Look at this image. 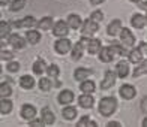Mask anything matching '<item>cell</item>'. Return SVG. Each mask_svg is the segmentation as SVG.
<instances>
[{
  "instance_id": "7402d4cb",
  "label": "cell",
  "mask_w": 147,
  "mask_h": 127,
  "mask_svg": "<svg viewBox=\"0 0 147 127\" xmlns=\"http://www.w3.org/2000/svg\"><path fill=\"white\" fill-rule=\"evenodd\" d=\"M129 61L134 63V64H138L143 61V49L140 48H134L131 52H129Z\"/></svg>"
},
{
  "instance_id": "b9f144b4",
  "label": "cell",
  "mask_w": 147,
  "mask_h": 127,
  "mask_svg": "<svg viewBox=\"0 0 147 127\" xmlns=\"http://www.w3.org/2000/svg\"><path fill=\"white\" fill-rule=\"evenodd\" d=\"M141 109H143L144 114H147V96L141 100Z\"/></svg>"
},
{
  "instance_id": "d6a6232c",
  "label": "cell",
  "mask_w": 147,
  "mask_h": 127,
  "mask_svg": "<svg viewBox=\"0 0 147 127\" xmlns=\"http://www.w3.org/2000/svg\"><path fill=\"white\" fill-rule=\"evenodd\" d=\"M24 6H26V0H12L9 9L12 12H18V11H21Z\"/></svg>"
},
{
  "instance_id": "277c9868",
  "label": "cell",
  "mask_w": 147,
  "mask_h": 127,
  "mask_svg": "<svg viewBox=\"0 0 147 127\" xmlns=\"http://www.w3.org/2000/svg\"><path fill=\"white\" fill-rule=\"evenodd\" d=\"M69 24L65 23L63 19H60V21H57L54 25H53V35L57 36V37H66L69 33Z\"/></svg>"
},
{
  "instance_id": "7bdbcfd3",
  "label": "cell",
  "mask_w": 147,
  "mask_h": 127,
  "mask_svg": "<svg viewBox=\"0 0 147 127\" xmlns=\"http://www.w3.org/2000/svg\"><path fill=\"white\" fill-rule=\"evenodd\" d=\"M107 126H108V127H120V123L119 121H110Z\"/></svg>"
},
{
  "instance_id": "f546056e",
  "label": "cell",
  "mask_w": 147,
  "mask_h": 127,
  "mask_svg": "<svg viewBox=\"0 0 147 127\" xmlns=\"http://www.w3.org/2000/svg\"><path fill=\"white\" fill-rule=\"evenodd\" d=\"M45 61L44 60H36L35 63H33V73L35 75H39V76H42V73L45 72Z\"/></svg>"
},
{
  "instance_id": "cb8c5ba5",
  "label": "cell",
  "mask_w": 147,
  "mask_h": 127,
  "mask_svg": "<svg viewBox=\"0 0 147 127\" xmlns=\"http://www.w3.org/2000/svg\"><path fill=\"white\" fill-rule=\"evenodd\" d=\"M26 39L30 45H36L39 41H41V33L38 30H27L26 31Z\"/></svg>"
},
{
  "instance_id": "681fc988",
  "label": "cell",
  "mask_w": 147,
  "mask_h": 127,
  "mask_svg": "<svg viewBox=\"0 0 147 127\" xmlns=\"http://www.w3.org/2000/svg\"><path fill=\"white\" fill-rule=\"evenodd\" d=\"M131 2H134V3H140V2H143V0H131Z\"/></svg>"
},
{
  "instance_id": "8fae6325",
  "label": "cell",
  "mask_w": 147,
  "mask_h": 127,
  "mask_svg": "<svg viewBox=\"0 0 147 127\" xmlns=\"http://www.w3.org/2000/svg\"><path fill=\"white\" fill-rule=\"evenodd\" d=\"M78 105L84 109H90V108H93V105H95V99H93V96L90 93H83V94L78 97Z\"/></svg>"
},
{
  "instance_id": "ac0fdd59",
  "label": "cell",
  "mask_w": 147,
  "mask_h": 127,
  "mask_svg": "<svg viewBox=\"0 0 147 127\" xmlns=\"http://www.w3.org/2000/svg\"><path fill=\"white\" fill-rule=\"evenodd\" d=\"M147 24V18L144 17V15H141V14H134L132 15V18H131V25L134 29H143L144 25Z\"/></svg>"
},
{
  "instance_id": "f907efd6",
  "label": "cell",
  "mask_w": 147,
  "mask_h": 127,
  "mask_svg": "<svg viewBox=\"0 0 147 127\" xmlns=\"http://www.w3.org/2000/svg\"><path fill=\"white\" fill-rule=\"evenodd\" d=\"M146 18H147V14H146Z\"/></svg>"
},
{
  "instance_id": "ee69618b",
  "label": "cell",
  "mask_w": 147,
  "mask_h": 127,
  "mask_svg": "<svg viewBox=\"0 0 147 127\" xmlns=\"http://www.w3.org/2000/svg\"><path fill=\"white\" fill-rule=\"evenodd\" d=\"M102 2H105V0H90V5H93V6H98V5H101Z\"/></svg>"
},
{
  "instance_id": "603a6c76",
  "label": "cell",
  "mask_w": 147,
  "mask_h": 127,
  "mask_svg": "<svg viewBox=\"0 0 147 127\" xmlns=\"http://www.w3.org/2000/svg\"><path fill=\"white\" fill-rule=\"evenodd\" d=\"M20 87L24 88V90H32L33 87H35V79H33V76L23 75L21 78H20Z\"/></svg>"
},
{
  "instance_id": "f35d334b",
  "label": "cell",
  "mask_w": 147,
  "mask_h": 127,
  "mask_svg": "<svg viewBox=\"0 0 147 127\" xmlns=\"http://www.w3.org/2000/svg\"><path fill=\"white\" fill-rule=\"evenodd\" d=\"M90 121H92V120L89 118V115H84V117H81V118L78 120V123H77V126H80V127L89 126V124H90Z\"/></svg>"
},
{
  "instance_id": "bcb514c9",
  "label": "cell",
  "mask_w": 147,
  "mask_h": 127,
  "mask_svg": "<svg viewBox=\"0 0 147 127\" xmlns=\"http://www.w3.org/2000/svg\"><path fill=\"white\" fill-rule=\"evenodd\" d=\"M140 8L144 9V11H147V2H140Z\"/></svg>"
},
{
  "instance_id": "8992f818",
  "label": "cell",
  "mask_w": 147,
  "mask_h": 127,
  "mask_svg": "<svg viewBox=\"0 0 147 127\" xmlns=\"http://www.w3.org/2000/svg\"><path fill=\"white\" fill-rule=\"evenodd\" d=\"M12 27L17 29H30L33 25H38V21L35 19V17H24L23 19H18V21H12Z\"/></svg>"
},
{
  "instance_id": "30bf717a",
  "label": "cell",
  "mask_w": 147,
  "mask_h": 127,
  "mask_svg": "<svg viewBox=\"0 0 147 127\" xmlns=\"http://www.w3.org/2000/svg\"><path fill=\"white\" fill-rule=\"evenodd\" d=\"M36 114H38V111H36V108L33 105H30V103L23 105V108H21V117H23V120L30 121V120L36 118Z\"/></svg>"
},
{
  "instance_id": "1f68e13d",
  "label": "cell",
  "mask_w": 147,
  "mask_h": 127,
  "mask_svg": "<svg viewBox=\"0 0 147 127\" xmlns=\"http://www.w3.org/2000/svg\"><path fill=\"white\" fill-rule=\"evenodd\" d=\"M11 23L8 21H2L0 23V36H2V39H5L6 36H9V33H11Z\"/></svg>"
},
{
  "instance_id": "6da1fadb",
  "label": "cell",
  "mask_w": 147,
  "mask_h": 127,
  "mask_svg": "<svg viewBox=\"0 0 147 127\" xmlns=\"http://www.w3.org/2000/svg\"><path fill=\"white\" fill-rule=\"evenodd\" d=\"M117 108V100L113 97V96H107V97H102L101 102L98 105V111L102 117H110L113 112L116 111Z\"/></svg>"
},
{
  "instance_id": "d6986e66",
  "label": "cell",
  "mask_w": 147,
  "mask_h": 127,
  "mask_svg": "<svg viewBox=\"0 0 147 127\" xmlns=\"http://www.w3.org/2000/svg\"><path fill=\"white\" fill-rule=\"evenodd\" d=\"M66 23L69 24V27L74 29V30H78V29H81V25H83V19L80 15L77 14H71L68 15V19H66Z\"/></svg>"
},
{
  "instance_id": "7dc6e473",
  "label": "cell",
  "mask_w": 147,
  "mask_h": 127,
  "mask_svg": "<svg viewBox=\"0 0 147 127\" xmlns=\"http://www.w3.org/2000/svg\"><path fill=\"white\" fill-rule=\"evenodd\" d=\"M89 126H90V127H96V126H98V124H96V123H95V121H90V124H89Z\"/></svg>"
},
{
  "instance_id": "4dcf8cb0",
  "label": "cell",
  "mask_w": 147,
  "mask_h": 127,
  "mask_svg": "<svg viewBox=\"0 0 147 127\" xmlns=\"http://www.w3.org/2000/svg\"><path fill=\"white\" fill-rule=\"evenodd\" d=\"M39 90H42V91H50L51 90V87H53V82H51V79L50 76L48 78H41L39 79Z\"/></svg>"
},
{
  "instance_id": "9a60e30c",
  "label": "cell",
  "mask_w": 147,
  "mask_h": 127,
  "mask_svg": "<svg viewBox=\"0 0 147 127\" xmlns=\"http://www.w3.org/2000/svg\"><path fill=\"white\" fill-rule=\"evenodd\" d=\"M86 48H87L89 54H98L101 51V41L99 39H86Z\"/></svg>"
},
{
  "instance_id": "c3c4849f",
  "label": "cell",
  "mask_w": 147,
  "mask_h": 127,
  "mask_svg": "<svg viewBox=\"0 0 147 127\" xmlns=\"http://www.w3.org/2000/svg\"><path fill=\"white\" fill-rule=\"evenodd\" d=\"M143 126H144V127H147V117L143 120Z\"/></svg>"
},
{
  "instance_id": "60d3db41",
  "label": "cell",
  "mask_w": 147,
  "mask_h": 127,
  "mask_svg": "<svg viewBox=\"0 0 147 127\" xmlns=\"http://www.w3.org/2000/svg\"><path fill=\"white\" fill-rule=\"evenodd\" d=\"M14 58V52L11 51H2V60H12Z\"/></svg>"
},
{
  "instance_id": "d590c367",
  "label": "cell",
  "mask_w": 147,
  "mask_h": 127,
  "mask_svg": "<svg viewBox=\"0 0 147 127\" xmlns=\"http://www.w3.org/2000/svg\"><path fill=\"white\" fill-rule=\"evenodd\" d=\"M111 49H113V52H114L116 55H123V54H125V48H123V45L113 43V45H111Z\"/></svg>"
},
{
  "instance_id": "4316f807",
  "label": "cell",
  "mask_w": 147,
  "mask_h": 127,
  "mask_svg": "<svg viewBox=\"0 0 147 127\" xmlns=\"http://www.w3.org/2000/svg\"><path fill=\"white\" fill-rule=\"evenodd\" d=\"M80 90H81L83 93H95V90H96V85H95V82L93 81H90V79H86V81H83L81 82V85H80Z\"/></svg>"
},
{
  "instance_id": "e0dca14e",
  "label": "cell",
  "mask_w": 147,
  "mask_h": 127,
  "mask_svg": "<svg viewBox=\"0 0 147 127\" xmlns=\"http://www.w3.org/2000/svg\"><path fill=\"white\" fill-rule=\"evenodd\" d=\"M114 52H113L111 46H104V48H101V51H99V60L104 63H110L113 61V58H114Z\"/></svg>"
},
{
  "instance_id": "9c48e42d",
  "label": "cell",
  "mask_w": 147,
  "mask_h": 127,
  "mask_svg": "<svg viewBox=\"0 0 147 127\" xmlns=\"http://www.w3.org/2000/svg\"><path fill=\"white\" fill-rule=\"evenodd\" d=\"M8 43H9L14 49H23L24 46H26V43H27V39L21 37L20 35H9Z\"/></svg>"
},
{
  "instance_id": "7a4b0ae2",
  "label": "cell",
  "mask_w": 147,
  "mask_h": 127,
  "mask_svg": "<svg viewBox=\"0 0 147 127\" xmlns=\"http://www.w3.org/2000/svg\"><path fill=\"white\" fill-rule=\"evenodd\" d=\"M98 30H99V23L93 21L92 18L86 19V21L83 23V25H81V35H83L84 37H90V36H93Z\"/></svg>"
},
{
  "instance_id": "5bb4252c",
  "label": "cell",
  "mask_w": 147,
  "mask_h": 127,
  "mask_svg": "<svg viewBox=\"0 0 147 127\" xmlns=\"http://www.w3.org/2000/svg\"><path fill=\"white\" fill-rule=\"evenodd\" d=\"M74 93L71 90H62L59 93V96H57V102L60 105H71L74 102Z\"/></svg>"
},
{
  "instance_id": "836d02e7",
  "label": "cell",
  "mask_w": 147,
  "mask_h": 127,
  "mask_svg": "<svg viewBox=\"0 0 147 127\" xmlns=\"http://www.w3.org/2000/svg\"><path fill=\"white\" fill-rule=\"evenodd\" d=\"M11 94H12L11 85L6 84V82H2V84H0V96H2V97H9Z\"/></svg>"
},
{
  "instance_id": "44dd1931",
  "label": "cell",
  "mask_w": 147,
  "mask_h": 127,
  "mask_svg": "<svg viewBox=\"0 0 147 127\" xmlns=\"http://www.w3.org/2000/svg\"><path fill=\"white\" fill-rule=\"evenodd\" d=\"M41 118L44 120V123L47 126H50L56 121V117H54V114H53V111L50 108H47V106L42 108V111H41Z\"/></svg>"
},
{
  "instance_id": "8d00e7d4",
  "label": "cell",
  "mask_w": 147,
  "mask_h": 127,
  "mask_svg": "<svg viewBox=\"0 0 147 127\" xmlns=\"http://www.w3.org/2000/svg\"><path fill=\"white\" fill-rule=\"evenodd\" d=\"M6 69H8V72H11V73L18 72L20 70V63L18 61H9L8 66H6Z\"/></svg>"
},
{
  "instance_id": "74e56055",
  "label": "cell",
  "mask_w": 147,
  "mask_h": 127,
  "mask_svg": "<svg viewBox=\"0 0 147 127\" xmlns=\"http://www.w3.org/2000/svg\"><path fill=\"white\" fill-rule=\"evenodd\" d=\"M90 18L93 19V21H96V23H101L102 19H104V12H101V11H95V12H92Z\"/></svg>"
},
{
  "instance_id": "52a82bcc",
  "label": "cell",
  "mask_w": 147,
  "mask_h": 127,
  "mask_svg": "<svg viewBox=\"0 0 147 127\" xmlns=\"http://www.w3.org/2000/svg\"><path fill=\"white\" fill-rule=\"evenodd\" d=\"M117 73L113 72V70H107L105 75H104V79L101 82V90H108V88H113V85L116 84V78Z\"/></svg>"
},
{
  "instance_id": "5b68a950",
  "label": "cell",
  "mask_w": 147,
  "mask_h": 127,
  "mask_svg": "<svg viewBox=\"0 0 147 127\" xmlns=\"http://www.w3.org/2000/svg\"><path fill=\"white\" fill-rule=\"evenodd\" d=\"M120 42H122V45L126 46V48H131V46H134V43H135V36H134V33L129 29L125 27L120 31Z\"/></svg>"
},
{
  "instance_id": "e575fe53",
  "label": "cell",
  "mask_w": 147,
  "mask_h": 127,
  "mask_svg": "<svg viewBox=\"0 0 147 127\" xmlns=\"http://www.w3.org/2000/svg\"><path fill=\"white\" fill-rule=\"evenodd\" d=\"M59 73H60V70H59V66L57 64H50L48 68H47V75H48L50 78H57L59 76Z\"/></svg>"
},
{
  "instance_id": "f6af8a7d",
  "label": "cell",
  "mask_w": 147,
  "mask_h": 127,
  "mask_svg": "<svg viewBox=\"0 0 147 127\" xmlns=\"http://www.w3.org/2000/svg\"><path fill=\"white\" fill-rule=\"evenodd\" d=\"M11 3V0H0V6H8Z\"/></svg>"
},
{
  "instance_id": "d4e9b609",
  "label": "cell",
  "mask_w": 147,
  "mask_h": 127,
  "mask_svg": "<svg viewBox=\"0 0 147 127\" xmlns=\"http://www.w3.org/2000/svg\"><path fill=\"white\" fill-rule=\"evenodd\" d=\"M11 111H12V102L8 97H2V100H0V114L8 115Z\"/></svg>"
},
{
  "instance_id": "ba28073f",
  "label": "cell",
  "mask_w": 147,
  "mask_h": 127,
  "mask_svg": "<svg viewBox=\"0 0 147 127\" xmlns=\"http://www.w3.org/2000/svg\"><path fill=\"white\" fill-rule=\"evenodd\" d=\"M119 94L125 100H131V99L135 97L137 90H135V87L131 85V84H123L122 87H120V90H119Z\"/></svg>"
},
{
  "instance_id": "3957f363",
  "label": "cell",
  "mask_w": 147,
  "mask_h": 127,
  "mask_svg": "<svg viewBox=\"0 0 147 127\" xmlns=\"http://www.w3.org/2000/svg\"><path fill=\"white\" fill-rule=\"evenodd\" d=\"M72 49V43L68 37H60L54 42V51L57 54L63 55V54H68V52Z\"/></svg>"
},
{
  "instance_id": "2e32d148",
  "label": "cell",
  "mask_w": 147,
  "mask_h": 127,
  "mask_svg": "<svg viewBox=\"0 0 147 127\" xmlns=\"http://www.w3.org/2000/svg\"><path fill=\"white\" fill-rule=\"evenodd\" d=\"M84 45H86V37L83 36V39L80 42H77L75 45L72 46V60H80L83 57V49H84Z\"/></svg>"
},
{
  "instance_id": "83f0119b",
  "label": "cell",
  "mask_w": 147,
  "mask_h": 127,
  "mask_svg": "<svg viewBox=\"0 0 147 127\" xmlns=\"http://www.w3.org/2000/svg\"><path fill=\"white\" fill-rule=\"evenodd\" d=\"M38 29L39 30H51L53 29V18L51 17L41 18V21H38Z\"/></svg>"
},
{
  "instance_id": "7c38bea8",
  "label": "cell",
  "mask_w": 147,
  "mask_h": 127,
  "mask_svg": "<svg viewBox=\"0 0 147 127\" xmlns=\"http://www.w3.org/2000/svg\"><path fill=\"white\" fill-rule=\"evenodd\" d=\"M92 75H93V70L92 69L78 68V69H75V72H74V79H75V81L83 82V81H86V79H89V76H92Z\"/></svg>"
},
{
  "instance_id": "f1b7e54d",
  "label": "cell",
  "mask_w": 147,
  "mask_h": 127,
  "mask_svg": "<svg viewBox=\"0 0 147 127\" xmlns=\"http://www.w3.org/2000/svg\"><path fill=\"white\" fill-rule=\"evenodd\" d=\"M147 73V60H144V61L141 63H138V66L135 68V70H134V78H138V76H141V75H146Z\"/></svg>"
},
{
  "instance_id": "ab89813d",
  "label": "cell",
  "mask_w": 147,
  "mask_h": 127,
  "mask_svg": "<svg viewBox=\"0 0 147 127\" xmlns=\"http://www.w3.org/2000/svg\"><path fill=\"white\" fill-rule=\"evenodd\" d=\"M30 126L32 127H39V126H44L45 123H44V120L41 118V120H38V118H33V120H30Z\"/></svg>"
},
{
  "instance_id": "ffe728a7",
  "label": "cell",
  "mask_w": 147,
  "mask_h": 127,
  "mask_svg": "<svg viewBox=\"0 0 147 127\" xmlns=\"http://www.w3.org/2000/svg\"><path fill=\"white\" fill-rule=\"evenodd\" d=\"M116 73L119 78H126L129 75V63L128 61H119L116 66Z\"/></svg>"
},
{
  "instance_id": "484cf974",
  "label": "cell",
  "mask_w": 147,
  "mask_h": 127,
  "mask_svg": "<svg viewBox=\"0 0 147 127\" xmlns=\"http://www.w3.org/2000/svg\"><path fill=\"white\" fill-rule=\"evenodd\" d=\"M77 109L74 108V106H69V105H65V108H63V111H62V115H63V118L65 120H74L77 117Z\"/></svg>"
},
{
  "instance_id": "4fadbf2b",
  "label": "cell",
  "mask_w": 147,
  "mask_h": 127,
  "mask_svg": "<svg viewBox=\"0 0 147 127\" xmlns=\"http://www.w3.org/2000/svg\"><path fill=\"white\" fill-rule=\"evenodd\" d=\"M123 25H122V21L120 19H113V21L108 24V27H107V33H108V36H117L120 35V31H122Z\"/></svg>"
}]
</instances>
